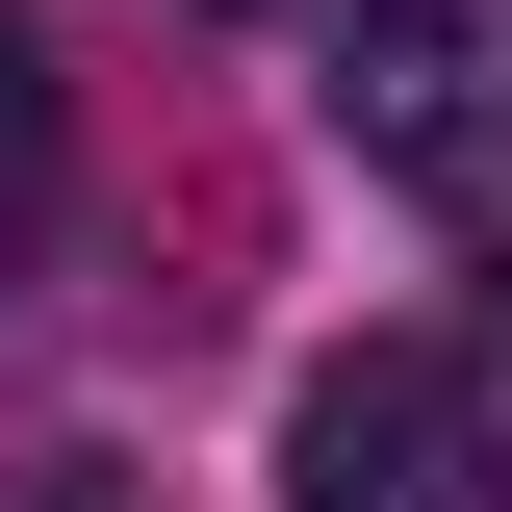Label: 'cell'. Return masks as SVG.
I'll list each match as a JSON object with an SVG mask.
<instances>
[{
	"label": "cell",
	"mask_w": 512,
	"mask_h": 512,
	"mask_svg": "<svg viewBox=\"0 0 512 512\" xmlns=\"http://www.w3.org/2000/svg\"><path fill=\"white\" fill-rule=\"evenodd\" d=\"M0 205H52V52L0 26Z\"/></svg>",
	"instance_id": "3957f363"
},
{
	"label": "cell",
	"mask_w": 512,
	"mask_h": 512,
	"mask_svg": "<svg viewBox=\"0 0 512 512\" xmlns=\"http://www.w3.org/2000/svg\"><path fill=\"white\" fill-rule=\"evenodd\" d=\"M333 128H359L384 180H487V128H512V0H359V26H333Z\"/></svg>",
	"instance_id": "7a4b0ae2"
},
{
	"label": "cell",
	"mask_w": 512,
	"mask_h": 512,
	"mask_svg": "<svg viewBox=\"0 0 512 512\" xmlns=\"http://www.w3.org/2000/svg\"><path fill=\"white\" fill-rule=\"evenodd\" d=\"M282 487L308 512H487L512 487V410H487L461 333H333L308 410H282Z\"/></svg>",
	"instance_id": "6da1fadb"
},
{
	"label": "cell",
	"mask_w": 512,
	"mask_h": 512,
	"mask_svg": "<svg viewBox=\"0 0 512 512\" xmlns=\"http://www.w3.org/2000/svg\"><path fill=\"white\" fill-rule=\"evenodd\" d=\"M26 512H128V461H26Z\"/></svg>",
	"instance_id": "277c9868"
}]
</instances>
